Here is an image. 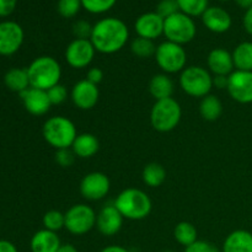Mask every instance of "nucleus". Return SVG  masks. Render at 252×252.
I'll use <instances>...</instances> for the list:
<instances>
[{
  "label": "nucleus",
  "instance_id": "f257e3e1",
  "mask_svg": "<svg viewBox=\"0 0 252 252\" xmlns=\"http://www.w3.org/2000/svg\"><path fill=\"white\" fill-rule=\"evenodd\" d=\"M128 38L129 30L122 20L105 17L94 25L90 41L98 53L115 54L127 44Z\"/></svg>",
  "mask_w": 252,
  "mask_h": 252
},
{
  "label": "nucleus",
  "instance_id": "f03ea898",
  "mask_svg": "<svg viewBox=\"0 0 252 252\" xmlns=\"http://www.w3.org/2000/svg\"><path fill=\"white\" fill-rule=\"evenodd\" d=\"M26 69L31 88L47 91L61 81L62 66L59 62L51 56L37 57Z\"/></svg>",
  "mask_w": 252,
  "mask_h": 252
},
{
  "label": "nucleus",
  "instance_id": "7ed1b4c3",
  "mask_svg": "<svg viewBox=\"0 0 252 252\" xmlns=\"http://www.w3.org/2000/svg\"><path fill=\"white\" fill-rule=\"evenodd\" d=\"M113 204L123 218L129 220H143L149 216L153 208L150 197L139 189H123Z\"/></svg>",
  "mask_w": 252,
  "mask_h": 252
},
{
  "label": "nucleus",
  "instance_id": "20e7f679",
  "mask_svg": "<svg viewBox=\"0 0 252 252\" xmlns=\"http://www.w3.org/2000/svg\"><path fill=\"white\" fill-rule=\"evenodd\" d=\"M44 140L56 150L71 148L78 137L73 121L64 116H53L44 122L42 128Z\"/></svg>",
  "mask_w": 252,
  "mask_h": 252
},
{
  "label": "nucleus",
  "instance_id": "39448f33",
  "mask_svg": "<svg viewBox=\"0 0 252 252\" xmlns=\"http://www.w3.org/2000/svg\"><path fill=\"white\" fill-rule=\"evenodd\" d=\"M180 88L192 97L203 98L213 89V76L211 71L201 65L186 66L180 74Z\"/></svg>",
  "mask_w": 252,
  "mask_h": 252
},
{
  "label": "nucleus",
  "instance_id": "423d86ee",
  "mask_svg": "<svg viewBox=\"0 0 252 252\" xmlns=\"http://www.w3.org/2000/svg\"><path fill=\"white\" fill-rule=\"evenodd\" d=\"M181 117V105L172 97L155 101L150 111L152 127L160 133L174 130L179 126Z\"/></svg>",
  "mask_w": 252,
  "mask_h": 252
},
{
  "label": "nucleus",
  "instance_id": "0eeeda50",
  "mask_svg": "<svg viewBox=\"0 0 252 252\" xmlns=\"http://www.w3.org/2000/svg\"><path fill=\"white\" fill-rule=\"evenodd\" d=\"M155 61L165 74L181 73L186 68L187 53L181 44L165 41L157 47Z\"/></svg>",
  "mask_w": 252,
  "mask_h": 252
},
{
  "label": "nucleus",
  "instance_id": "6e6552de",
  "mask_svg": "<svg viewBox=\"0 0 252 252\" xmlns=\"http://www.w3.org/2000/svg\"><path fill=\"white\" fill-rule=\"evenodd\" d=\"M196 33L197 27L193 19L184 12L180 11L164 20V36L166 41L184 46L193 41Z\"/></svg>",
  "mask_w": 252,
  "mask_h": 252
},
{
  "label": "nucleus",
  "instance_id": "1a4fd4ad",
  "mask_svg": "<svg viewBox=\"0 0 252 252\" xmlns=\"http://www.w3.org/2000/svg\"><path fill=\"white\" fill-rule=\"evenodd\" d=\"M65 225L64 228L71 235H85L96 226L97 214L88 204H74L64 213Z\"/></svg>",
  "mask_w": 252,
  "mask_h": 252
},
{
  "label": "nucleus",
  "instance_id": "9d476101",
  "mask_svg": "<svg viewBox=\"0 0 252 252\" xmlns=\"http://www.w3.org/2000/svg\"><path fill=\"white\" fill-rule=\"evenodd\" d=\"M95 53L96 49L90 39L74 38L66 46L64 57L71 68L84 69L93 63Z\"/></svg>",
  "mask_w": 252,
  "mask_h": 252
},
{
  "label": "nucleus",
  "instance_id": "9b49d317",
  "mask_svg": "<svg viewBox=\"0 0 252 252\" xmlns=\"http://www.w3.org/2000/svg\"><path fill=\"white\" fill-rule=\"evenodd\" d=\"M111 189V182L107 175L103 172L94 171L85 175L80 181L79 191L85 199L91 202L101 201L108 194Z\"/></svg>",
  "mask_w": 252,
  "mask_h": 252
},
{
  "label": "nucleus",
  "instance_id": "f8f14e48",
  "mask_svg": "<svg viewBox=\"0 0 252 252\" xmlns=\"http://www.w3.org/2000/svg\"><path fill=\"white\" fill-rule=\"evenodd\" d=\"M25 33L21 25L15 21L0 22V56L16 53L24 43Z\"/></svg>",
  "mask_w": 252,
  "mask_h": 252
},
{
  "label": "nucleus",
  "instance_id": "ddd939ff",
  "mask_svg": "<svg viewBox=\"0 0 252 252\" xmlns=\"http://www.w3.org/2000/svg\"><path fill=\"white\" fill-rule=\"evenodd\" d=\"M228 94L234 101L243 105L252 103V71L234 70L229 75Z\"/></svg>",
  "mask_w": 252,
  "mask_h": 252
},
{
  "label": "nucleus",
  "instance_id": "4468645a",
  "mask_svg": "<svg viewBox=\"0 0 252 252\" xmlns=\"http://www.w3.org/2000/svg\"><path fill=\"white\" fill-rule=\"evenodd\" d=\"M70 98L75 107H78L79 110L88 111L97 105L98 98H100V90L97 85L84 79L74 84Z\"/></svg>",
  "mask_w": 252,
  "mask_h": 252
},
{
  "label": "nucleus",
  "instance_id": "2eb2a0df",
  "mask_svg": "<svg viewBox=\"0 0 252 252\" xmlns=\"http://www.w3.org/2000/svg\"><path fill=\"white\" fill-rule=\"evenodd\" d=\"M123 219L115 204H107L98 212L96 228L103 236H113L122 229Z\"/></svg>",
  "mask_w": 252,
  "mask_h": 252
},
{
  "label": "nucleus",
  "instance_id": "dca6fc26",
  "mask_svg": "<svg viewBox=\"0 0 252 252\" xmlns=\"http://www.w3.org/2000/svg\"><path fill=\"white\" fill-rule=\"evenodd\" d=\"M134 30L138 37L154 41L164 34V19L155 11L145 12L135 20Z\"/></svg>",
  "mask_w": 252,
  "mask_h": 252
},
{
  "label": "nucleus",
  "instance_id": "f3484780",
  "mask_svg": "<svg viewBox=\"0 0 252 252\" xmlns=\"http://www.w3.org/2000/svg\"><path fill=\"white\" fill-rule=\"evenodd\" d=\"M21 101L29 113L33 116H43L51 110L52 103L49 101L48 94L39 89L29 88L24 93L20 94Z\"/></svg>",
  "mask_w": 252,
  "mask_h": 252
},
{
  "label": "nucleus",
  "instance_id": "a211bd4d",
  "mask_svg": "<svg viewBox=\"0 0 252 252\" xmlns=\"http://www.w3.org/2000/svg\"><path fill=\"white\" fill-rule=\"evenodd\" d=\"M201 17L206 29L214 33L228 32L233 24L230 14L220 6H208Z\"/></svg>",
  "mask_w": 252,
  "mask_h": 252
},
{
  "label": "nucleus",
  "instance_id": "6ab92c4d",
  "mask_svg": "<svg viewBox=\"0 0 252 252\" xmlns=\"http://www.w3.org/2000/svg\"><path fill=\"white\" fill-rule=\"evenodd\" d=\"M207 65L213 75L229 76L234 71L233 56L229 51L224 48L212 49L207 57Z\"/></svg>",
  "mask_w": 252,
  "mask_h": 252
},
{
  "label": "nucleus",
  "instance_id": "aec40b11",
  "mask_svg": "<svg viewBox=\"0 0 252 252\" xmlns=\"http://www.w3.org/2000/svg\"><path fill=\"white\" fill-rule=\"evenodd\" d=\"M61 245L62 241L58 234L47 229L36 231L30 241L32 252H57Z\"/></svg>",
  "mask_w": 252,
  "mask_h": 252
},
{
  "label": "nucleus",
  "instance_id": "412c9836",
  "mask_svg": "<svg viewBox=\"0 0 252 252\" xmlns=\"http://www.w3.org/2000/svg\"><path fill=\"white\" fill-rule=\"evenodd\" d=\"M221 252H252V233L244 229L234 230L224 240Z\"/></svg>",
  "mask_w": 252,
  "mask_h": 252
},
{
  "label": "nucleus",
  "instance_id": "4be33fe9",
  "mask_svg": "<svg viewBox=\"0 0 252 252\" xmlns=\"http://www.w3.org/2000/svg\"><path fill=\"white\" fill-rule=\"evenodd\" d=\"M100 149V142L97 138L91 133H81L74 140L71 145V150L75 157L80 159H89L93 158Z\"/></svg>",
  "mask_w": 252,
  "mask_h": 252
},
{
  "label": "nucleus",
  "instance_id": "5701e85b",
  "mask_svg": "<svg viewBox=\"0 0 252 252\" xmlns=\"http://www.w3.org/2000/svg\"><path fill=\"white\" fill-rule=\"evenodd\" d=\"M174 88V81L165 73L157 74L149 81V93L155 101L172 97Z\"/></svg>",
  "mask_w": 252,
  "mask_h": 252
},
{
  "label": "nucleus",
  "instance_id": "b1692460",
  "mask_svg": "<svg viewBox=\"0 0 252 252\" xmlns=\"http://www.w3.org/2000/svg\"><path fill=\"white\" fill-rule=\"evenodd\" d=\"M4 84L9 90L14 91V93H24L25 90L31 88L27 69L11 68L10 70H7L4 75Z\"/></svg>",
  "mask_w": 252,
  "mask_h": 252
},
{
  "label": "nucleus",
  "instance_id": "393cba45",
  "mask_svg": "<svg viewBox=\"0 0 252 252\" xmlns=\"http://www.w3.org/2000/svg\"><path fill=\"white\" fill-rule=\"evenodd\" d=\"M231 56L236 70L252 71V42L245 41L239 43Z\"/></svg>",
  "mask_w": 252,
  "mask_h": 252
},
{
  "label": "nucleus",
  "instance_id": "a878e982",
  "mask_svg": "<svg viewBox=\"0 0 252 252\" xmlns=\"http://www.w3.org/2000/svg\"><path fill=\"white\" fill-rule=\"evenodd\" d=\"M199 113L202 118L209 122H214L218 120L223 113V103L216 95H207L199 103Z\"/></svg>",
  "mask_w": 252,
  "mask_h": 252
},
{
  "label": "nucleus",
  "instance_id": "bb28decb",
  "mask_svg": "<svg viewBox=\"0 0 252 252\" xmlns=\"http://www.w3.org/2000/svg\"><path fill=\"white\" fill-rule=\"evenodd\" d=\"M142 179L147 186L149 187H159L164 184L166 180V170L164 169L161 164L158 162H150L145 165L142 172Z\"/></svg>",
  "mask_w": 252,
  "mask_h": 252
},
{
  "label": "nucleus",
  "instance_id": "cd10ccee",
  "mask_svg": "<svg viewBox=\"0 0 252 252\" xmlns=\"http://www.w3.org/2000/svg\"><path fill=\"white\" fill-rule=\"evenodd\" d=\"M174 236L175 240L180 244V245L187 246L192 245L193 243H196L198 240V233H197L196 226L193 225L189 221H180L176 226H175L174 230Z\"/></svg>",
  "mask_w": 252,
  "mask_h": 252
},
{
  "label": "nucleus",
  "instance_id": "c85d7f7f",
  "mask_svg": "<svg viewBox=\"0 0 252 252\" xmlns=\"http://www.w3.org/2000/svg\"><path fill=\"white\" fill-rule=\"evenodd\" d=\"M130 51L138 58H150L155 56L157 52V46L154 44V41L143 37H137L130 43Z\"/></svg>",
  "mask_w": 252,
  "mask_h": 252
},
{
  "label": "nucleus",
  "instance_id": "c756f323",
  "mask_svg": "<svg viewBox=\"0 0 252 252\" xmlns=\"http://www.w3.org/2000/svg\"><path fill=\"white\" fill-rule=\"evenodd\" d=\"M209 0H177L180 11L191 17L202 16L208 9Z\"/></svg>",
  "mask_w": 252,
  "mask_h": 252
},
{
  "label": "nucleus",
  "instance_id": "7c9ffc66",
  "mask_svg": "<svg viewBox=\"0 0 252 252\" xmlns=\"http://www.w3.org/2000/svg\"><path fill=\"white\" fill-rule=\"evenodd\" d=\"M42 223H43L44 229L57 233V231L62 230L65 225V216L62 212L52 209V211H48L44 214Z\"/></svg>",
  "mask_w": 252,
  "mask_h": 252
},
{
  "label": "nucleus",
  "instance_id": "2f4dec72",
  "mask_svg": "<svg viewBox=\"0 0 252 252\" xmlns=\"http://www.w3.org/2000/svg\"><path fill=\"white\" fill-rule=\"evenodd\" d=\"M117 0H81L84 9L90 14H103L112 9Z\"/></svg>",
  "mask_w": 252,
  "mask_h": 252
},
{
  "label": "nucleus",
  "instance_id": "473e14b6",
  "mask_svg": "<svg viewBox=\"0 0 252 252\" xmlns=\"http://www.w3.org/2000/svg\"><path fill=\"white\" fill-rule=\"evenodd\" d=\"M81 7H83L81 0H58V4H57V10H58L59 15L65 19H71V17L76 16Z\"/></svg>",
  "mask_w": 252,
  "mask_h": 252
},
{
  "label": "nucleus",
  "instance_id": "72a5a7b5",
  "mask_svg": "<svg viewBox=\"0 0 252 252\" xmlns=\"http://www.w3.org/2000/svg\"><path fill=\"white\" fill-rule=\"evenodd\" d=\"M155 12H157L158 15H160L164 20L172 16V15L177 14V12H180L177 0H160V2L157 6V11Z\"/></svg>",
  "mask_w": 252,
  "mask_h": 252
},
{
  "label": "nucleus",
  "instance_id": "f704fd0d",
  "mask_svg": "<svg viewBox=\"0 0 252 252\" xmlns=\"http://www.w3.org/2000/svg\"><path fill=\"white\" fill-rule=\"evenodd\" d=\"M47 94L52 105H62L68 98V90L61 83L47 90Z\"/></svg>",
  "mask_w": 252,
  "mask_h": 252
},
{
  "label": "nucleus",
  "instance_id": "c9c22d12",
  "mask_svg": "<svg viewBox=\"0 0 252 252\" xmlns=\"http://www.w3.org/2000/svg\"><path fill=\"white\" fill-rule=\"evenodd\" d=\"M93 27L86 20H79L73 25V34L79 39H90L93 33Z\"/></svg>",
  "mask_w": 252,
  "mask_h": 252
},
{
  "label": "nucleus",
  "instance_id": "e433bc0d",
  "mask_svg": "<svg viewBox=\"0 0 252 252\" xmlns=\"http://www.w3.org/2000/svg\"><path fill=\"white\" fill-rule=\"evenodd\" d=\"M56 162L62 167H70L75 161V154L73 153L71 148H66V149H59L56 152L54 155Z\"/></svg>",
  "mask_w": 252,
  "mask_h": 252
},
{
  "label": "nucleus",
  "instance_id": "4c0bfd02",
  "mask_svg": "<svg viewBox=\"0 0 252 252\" xmlns=\"http://www.w3.org/2000/svg\"><path fill=\"white\" fill-rule=\"evenodd\" d=\"M185 252H221V251L219 250L216 245L209 243V241L197 240L196 243H193L192 245L185 248Z\"/></svg>",
  "mask_w": 252,
  "mask_h": 252
},
{
  "label": "nucleus",
  "instance_id": "58836bf2",
  "mask_svg": "<svg viewBox=\"0 0 252 252\" xmlns=\"http://www.w3.org/2000/svg\"><path fill=\"white\" fill-rule=\"evenodd\" d=\"M17 0H0V17H7L15 11Z\"/></svg>",
  "mask_w": 252,
  "mask_h": 252
},
{
  "label": "nucleus",
  "instance_id": "ea45409f",
  "mask_svg": "<svg viewBox=\"0 0 252 252\" xmlns=\"http://www.w3.org/2000/svg\"><path fill=\"white\" fill-rule=\"evenodd\" d=\"M86 80L95 84V85H98L103 80V71L100 68H97V66L90 68L88 70V74H86Z\"/></svg>",
  "mask_w": 252,
  "mask_h": 252
},
{
  "label": "nucleus",
  "instance_id": "a19ab883",
  "mask_svg": "<svg viewBox=\"0 0 252 252\" xmlns=\"http://www.w3.org/2000/svg\"><path fill=\"white\" fill-rule=\"evenodd\" d=\"M229 76L226 75H214L213 76V88L218 89V90H223V89H228Z\"/></svg>",
  "mask_w": 252,
  "mask_h": 252
},
{
  "label": "nucleus",
  "instance_id": "79ce46f5",
  "mask_svg": "<svg viewBox=\"0 0 252 252\" xmlns=\"http://www.w3.org/2000/svg\"><path fill=\"white\" fill-rule=\"evenodd\" d=\"M243 25L245 31L252 36V7L245 11V15L243 17Z\"/></svg>",
  "mask_w": 252,
  "mask_h": 252
},
{
  "label": "nucleus",
  "instance_id": "37998d69",
  "mask_svg": "<svg viewBox=\"0 0 252 252\" xmlns=\"http://www.w3.org/2000/svg\"><path fill=\"white\" fill-rule=\"evenodd\" d=\"M0 252H19V250L11 241L0 240Z\"/></svg>",
  "mask_w": 252,
  "mask_h": 252
},
{
  "label": "nucleus",
  "instance_id": "c03bdc74",
  "mask_svg": "<svg viewBox=\"0 0 252 252\" xmlns=\"http://www.w3.org/2000/svg\"><path fill=\"white\" fill-rule=\"evenodd\" d=\"M100 252H129V251H128L126 248H123V246L110 245V246H106V248H103Z\"/></svg>",
  "mask_w": 252,
  "mask_h": 252
},
{
  "label": "nucleus",
  "instance_id": "a18cd8bd",
  "mask_svg": "<svg viewBox=\"0 0 252 252\" xmlns=\"http://www.w3.org/2000/svg\"><path fill=\"white\" fill-rule=\"evenodd\" d=\"M57 252H79V251L78 249H76L74 245H71V244H62L61 248H59V250Z\"/></svg>",
  "mask_w": 252,
  "mask_h": 252
},
{
  "label": "nucleus",
  "instance_id": "49530a36",
  "mask_svg": "<svg viewBox=\"0 0 252 252\" xmlns=\"http://www.w3.org/2000/svg\"><path fill=\"white\" fill-rule=\"evenodd\" d=\"M235 2L239 7H241V9L248 10L252 7V0H235Z\"/></svg>",
  "mask_w": 252,
  "mask_h": 252
},
{
  "label": "nucleus",
  "instance_id": "de8ad7c7",
  "mask_svg": "<svg viewBox=\"0 0 252 252\" xmlns=\"http://www.w3.org/2000/svg\"><path fill=\"white\" fill-rule=\"evenodd\" d=\"M162 252H175V251H172V250H165V251H162Z\"/></svg>",
  "mask_w": 252,
  "mask_h": 252
},
{
  "label": "nucleus",
  "instance_id": "09e8293b",
  "mask_svg": "<svg viewBox=\"0 0 252 252\" xmlns=\"http://www.w3.org/2000/svg\"><path fill=\"white\" fill-rule=\"evenodd\" d=\"M220 1H229V0H220Z\"/></svg>",
  "mask_w": 252,
  "mask_h": 252
}]
</instances>
